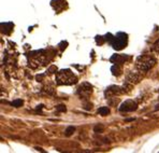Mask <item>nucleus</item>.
I'll list each match as a JSON object with an SVG mask.
<instances>
[{"label":"nucleus","instance_id":"obj_1","mask_svg":"<svg viewBox=\"0 0 159 153\" xmlns=\"http://www.w3.org/2000/svg\"><path fill=\"white\" fill-rule=\"evenodd\" d=\"M78 78L70 69H62L56 75V83L58 85H71L76 83Z\"/></svg>","mask_w":159,"mask_h":153},{"label":"nucleus","instance_id":"obj_2","mask_svg":"<svg viewBox=\"0 0 159 153\" xmlns=\"http://www.w3.org/2000/svg\"><path fill=\"white\" fill-rule=\"evenodd\" d=\"M156 64V59L154 56L152 55H142L137 59L135 63V67L138 70L142 71V72H146V71L151 70Z\"/></svg>","mask_w":159,"mask_h":153},{"label":"nucleus","instance_id":"obj_3","mask_svg":"<svg viewBox=\"0 0 159 153\" xmlns=\"http://www.w3.org/2000/svg\"><path fill=\"white\" fill-rule=\"evenodd\" d=\"M143 76H142V71L138 70V71H130V72L126 76V82L130 85H135L138 84L141 80H142Z\"/></svg>","mask_w":159,"mask_h":153},{"label":"nucleus","instance_id":"obj_4","mask_svg":"<svg viewBox=\"0 0 159 153\" xmlns=\"http://www.w3.org/2000/svg\"><path fill=\"white\" fill-rule=\"evenodd\" d=\"M92 92V86L87 82L82 83L78 87V94L81 98H88Z\"/></svg>","mask_w":159,"mask_h":153},{"label":"nucleus","instance_id":"obj_5","mask_svg":"<svg viewBox=\"0 0 159 153\" xmlns=\"http://www.w3.org/2000/svg\"><path fill=\"white\" fill-rule=\"evenodd\" d=\"M127 36L124 35V33H118L116 37L113 38V41H112V46L114 49L116 50H122L127 43Z\"/></svg>","mask_w":159,"mask_h":153},{"label":"nucleus","instance_id":"obj_6","mask_svg":"<svg viewBox=\"0 0 159 153\" xmlns=\"http://www.w3.org/2000/svg\"><path fill=\"white\" fill-rule=\"evenodd\" d=\"M138 109V105L133 100H126L125 103H122L119 107L120 112H132L135 111Z\"/></svg>","mask_w":159,"mask_h":153},{"label":"nucleus","instance_id":"obj_7","mask_svg":"<svg viewBox=\"0 0 159 153\" xmlns=\"http://www.w3.org/2000/svg\"><path fill=\"white\" fill-rule=\"evenodd\" d=\"M124 93V90L122 87L119 86H115V85H112V86L108 87L105 91V95L109 96H115V95H120V94Z\"/></svg>","mask_w":159,"mask_h":153},{"label":"nucleus","instance_id":"obj_8","mask_svg":"<svg viewBox=\"0 0 159 153\" xmlns=\"http://www.w3.org/2000/svg\"><path fill=\"white\" fill-rule=\"evenodd\" d=\"M126 60H127L126 55H113L112 57H111V62L115 63V64H117V65L124 64Z\"/></svg>","mask_w":159,"mask_h":153},{"label":"nucleus","instance_id":"obj_9","mask_svg":"<svg viewBox=\"0 0 159 153\" xmlns=\"http://www.w3.org/2000/svg\"><path fill=\"white\" fill-rule=\"evenodd\" d=\"M43 90H44L45 93L49 94V95H53L54 92H55V87H54V84L51 82H46L43 86Z\"/></svg>","mask_w":159,"mask_h":153},{"label":"nucleus","instance_id":"obj_10","mask_svg":"<svg viewBox=\"0 0 159 153\" xmlns=\"http://www.w3.org/2000/svg\"><path fill=\"white\" fill-rule=\"evenodd\" d=\"M111 71H112V73H113V76H118L122 75V68H120V66L119 65H117V64H115L114 66L112 67V69H111Z\"/></svg>","mask_w":159,"mask_h":153},{"label":"nucleus","instance_id":"obj_11","mask_svg":"<svg viewBox=\"0 0 159 153\" xmlns=\"http://www.w3.org/2000/svg\"><path fill=\"white\" fill-rule=\"evenodd\" d=\"M98 113L100 116H108L109 113H110V109H109L108 107H101L100 109L98 110Z\"/></svg>","mask_w":159,"mask_h":153},{"label":"nucleus","instance_id":"obj_12","mask_svg":"<svg viewBox=\"0 0 159 153\" xmlns=\"http://www.w3.org/2000/svg\"><path fill=\"white\" fill-rule=\"evenodd\" d=\"M74 132H75V127H74V126H69V127H67V129L65 130V135L67 137H69V136H71Z\"/></svg>","mask_w":159,"mask_h":153},{"label":"nucleus","instance_id":"obj_13","mask_svg":"<svg viewBox=\"0 0 159 153\" xmlns=\"http://www.w3.org/2000/svg\"><path fill=\"white\" fill-rule=\"evenodd\" d=\"M11 105H12L13 107H15V108H19L23 105V100L22 99H16V100H14V102L11 103Z\"/></svg>","mask_w":159,"mask_h":153},{"label":"nucleus","instance_id":"obj_14","mask_svg":"<svg viewBox=\"0 0 159 153\" xmlns=\"http://www.w3.org/2000/svg\"><path fill=\"white\" fill-rule=\"evenodd\" d=\"M94 130H95V133H103V130H104V126L102 124H98L97 126H95L94 128Z\"/></svg>","mask_w":159,"mask_h":153},{"label":"nucleus","instance_id":"obj_15","mask_svg":"<svg viewBox=\"0 0 159 153\" xmlns=\"http://www.w3.org/2000/svg\"><path fill=\"white\" fill-rule=\"evenodd\" d=\"M56 109H57L58 112H66V110H67V108H66L65 105H58L57 107H56Z\"/></svg>","mask_w":159,"mask_h":153},{"label":"nucleus","instance_id":"obj_16","mask_svg":"<svg viewBox=\"0 0 159 153\" xmlns=\"http://www.w3.org/2000/svg\"><path fill=\"white\" fill-rule=\"evenodd\" d=\"M153 50L156 52L157 54H159V39L157 40V41L154 43V46H153Z\"/></svg>","mask_w":159,"mask_h":153}]
</instances>
